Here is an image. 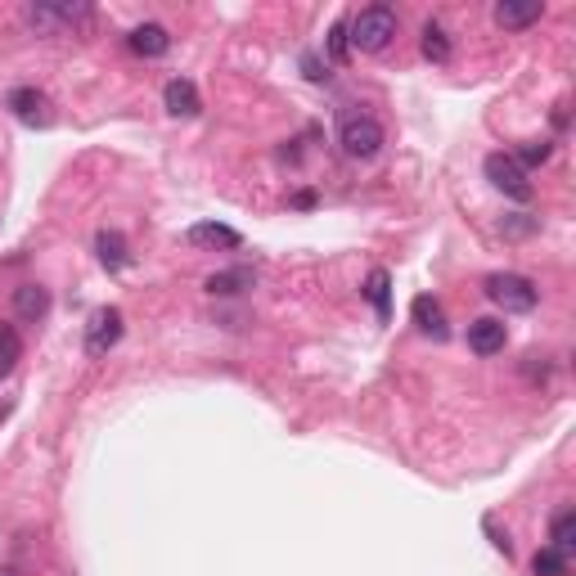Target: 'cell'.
Instances as JSON below:
<instances>
[{"mask_svg":"<svg viewBox=\"0 0 576 576\" xmlns=\"http://www.w3.org/2000/svg\"><path fill=\"white\" fill-rule=\"evenodd\" d=\"M45 311H50V293H45L41 284H23L14 288V315L18 320H45Z\"/></svg>","mask_w":576,"mask_h":576,"instance_id":"cell-14","label":"cell"},{"mask_svg":"<svg viewBox=\"0 0 576 576\" xmlns=\"http://www.w3.org/2000/svg\"><path fill=\"white\" fill-rule=\"evenodd\" d=\"M549 540H554L549 549H558V554H567V549L576 545V509H558L554 513V522H549Z\"/></svg>","mask_w":576,"mask_h":576,"instance_id":"cell-18","label":"cell"},{"mask_svg":"<svg viewBox=\"0 0 576 576\" xmlns=\"http://www.w3.org/2000/svg\"><path fill=\"white\" fill-rule=\"evenodd\" d=\"M387 293H392V275H387L383 266L369 270V279H365V297L374 302L378 320H387V315H392V302H387Z\"/></svg>","mask_w":576,"mask_h":576,"instance_id":"cell-17","label":"cell"},{"mask_svg":"<svg viewBox=\"0 0 576 576\" xmlns=\"http://www.w3.org/2000/svg\"><path fill=\"white\" fill-rule=\"evenodd\" d=\"M257 284V270L252 266H230V270H216V275L203 279V288L212 297H234V293H248Z\"/></svg>","mask_w":576,"mask_h":576,"instance_id":"cell-12","label":"cell"},{"mask_svg":"<svg viewBox=\"0 0 576 576\" xmlns=\"http://www.w3.org/2000/svg\"><path fill=\"white\" fill-rule=\"evenodd\" d=\"M396 9L392 5H369V9H360L356 18H347V45L351 50H365V54H378V50H387L392 45V36H396Z\"/></svg>","mask_w":576,"mask_h":576,"instance_id":"cell-1","label":"cell"},{"mask_svg":"<svg viewBox=\"0 0 576 576\" xmlns=\"http://www.w3.org/2000/svg\"><path fill=\"white\" fill-rule=\"evenodd\" d=\"M95 252H99V261H104L108 270H122L126 261H131V252H126V239L117 230H99L95 234Z\"/></svg>","mask_w":576,"mask_h":576,"instance_id":"cell-16","label":"cell"},{"mask_svg":"<svg viewBox=\"0 0 576 576\" xmlns=\"http://www.w3.org/2000/svg\"><path fill=\"white\" fill-rule=\"evenodd\" d=\"M5 108L18 117V122H27V126H45V122H50V117L41 113V108H45V95H41V90H32V86H14V90H9Z\"/></svg>","mask_w":576,"mask_h":576,"instance_id":"cell-11","label":"cell"},{"mask_svg":"<svg viewBox=\"0 0 576 576\" xmlns=\"http://www.w3.org/2000/svg\"><path fill=\"white\" fill-rule=\"evenodd\" d=\"M293 207H302V212H311V207H315V189H297V194H293Z\"/></svg>","mask_w":576,"mask_h":576,"instance_id":"cell-24","label":"cell"},{"mask_svg":"<svg viewBox=\"0 0 576 576\" xmlns=\"http://www.w3.org/2000/svg\"><path fill=\"white\" fill-rule=\"evenodd\" d=\"M0 576H18V572H14V567H0Z\"/></svg>","mask_w":576,"mask_h":576,"instance_id":"cell-25","label":"cell"},{"mask_svg":"<svg viewBox=\"0 0 576 576\" xmlns=\"http://www.w3.org/2000/svg\"><path fill=\"white\" fill-rule=\"evenodd\" d=\"M302 68H306V77H311V81H324V77H329V68H324V63L315 59V54H306Z\"/></svg>","mask_w":576,"mask_h":576,"instance_id":"cell-23","label":"cell"},{"mask_svg":"<svg viewBox=\"0 0 576 576\" xmlns=\"http://www.w3.org/2000/svg\"><path fill=\"white\" fill-rule=\"evenodd\" d=\"M185 243L189 248H239L243 234L230 230V225H216V221H198L185 230Z\"/></svg>","mask_w":576,"mask_h":576,"instance_id":"cell-10","label":"cell"},{"mask_svg":"<svg viewBox=\"0 0 576 576\" xmlns=\"http://www.w3.org/2000/svg\"><path fill=\"white\" fill-rule=\"evenodd\" d=\"M329 54H333L338 63L351 54V45H347V23H333V32H329Z\"/></svg>","mask_w":576,"mask_h":576,"instance_id":"cell-22","label":"cell"},{"mask_svg":"<svg viewBox=\"0 0 576 576\" xmlns=\"http://www.w3.org/2000/svg\"><path fill=\"white\" fill-rule=\"evenodd\" d=\"M509 158L518 162L522 171H531V167H545V162L554 158V144H549V140H531V144H522L518 153H509Z\"/></svg>","mask_w":576,"mask_h":576,"instance_id":"cell-19","label":"cell"},{"mask_svg":"<svg viewBox=\"0 0 576 576\" xmlns=\"http://www.w3.org/2000/svg\"><path fill=\"white\" fill-rule=\"evenodd\" d=\"M410 315H414V329H419L423 333V338H446V311H441V302H437V297H428V293H423V297H414V306H410Z\"/></svg>","mask_w":576,"mask_h":576,"instance_id":"cell-13","label":"cell"},{"mask_svg":"<svg viewBox=\"0 0 576 576\" xmlns=\"http://www.w3.org/2000/svg\"><path fill=\"white\" fill-rule=\"evenodd\" d=\"M338 144H342L347 158L365 162V158H374V153L383 149V126H378L369 113H347L338 122Z\"/></svg>","mask_w":576,"mask_h":576,"instance_id":"cell-3","label":"cell"},{"mask_svg":"<svg viewBox=\"0 0 576 576\" xmlns=\"http://www.w3.org/2000/svg\"><path fill=\"white\" fill-rule=\"evenodd\" d=\"M482 293H486V302L504 306L509 315L536 311V302H540V288L531 284L527 275H518V270H495V275H486L482 279Z\"/></svg>","mask_w":576,"mask_h":576,"instance_id":"cell-2","label":"cell"},{"mask_svg":"<svg viewBox=\"0 0 576 576\" xmlns=\"http://www.w3.org/2000/svg\"><path fill=\"white\" fill-rule=\"evenodd\" d=\"M491 14H495V23H500L504 32H522V27H531V23L545 18V5H540V0H500Z\"/></svg>","mask_w":576,"mask_h":576,"instance_id":"cell-8","label":"cell"},{"mask_svg":"<svg viewBox=\"0 0 576 576\" xmlns=\"http://www.w3.org/2000/svg\"><path fill=\"white\" fill-rule=\"evenodd\" d=\"M126 45H131V54H140V59H162V54L171 50V32L162 23H140V27H131Z\"/></svg>","mask_w":576,"mask_h":576,"instance_id":"cell-9","label":"cell"},{"mask_svg":"<svg viewBox=\"0 0 576 576\" xmlns=\"http://www.w3.org/2000/svg\"><path fill=\"white\" fill-rule=\"evenodd\" d=\"M504 342H509V329H504L500 320H491V315L468 324V351H473V356H500Z\"/></svg>","mask_w":576,"mask_h":576,"instance_id":"cell-7","label":"cell"},{"mask_svg":"<svg viewBox=\"0 0 576 576\" xmlns=\"http://www.w3.org/2000/svg\"><path fill=\"white\" fill-rule=\"evenodd\" d=\"M531 576H567V554H558V549H536V558H531Z\"/></svg>","mask_w":576,"mask_h":576,"instance_id":"cell-20","label":"cell"},{"mask_svg":"<svg viewBox=\"0 0 576 576\" xmlns=\"http://www.w3.org/2000/svg\"><path fill=\"white\" fill-rule=\"evenodd\" d=\"M482 171L504 198H513V203H531V180L509 153H491V158L482 162Z\"/></svg>","mask_w":576,"mask_h":576,"instance_id":"cell-4","label":"cell"},{"mask_svg":"<svg viewBox=\"0 0 576 576\" xmlns=\"http://www.w3.org/2000/svg\"><path fill=\"white\" fill-rule=\"evenodd\" d=\"M18 356H23V342H18V333L9 329V324H0V374H9V369L18 365Z\"/></svg>","mask_w":576,"mask_h":576,"instance_id":"cell-21","label":"cell"},{"mask_svg":"<svg viewBox=\"0 0 576 576\" xmlns=\"http://www.w3.org/2000/svg\"><path fill=\"white\" fill-rule=\"evenodd\" d=\"M122 311L117 306H99L86 324V356H108V351L122 342Z\"/></svg>","mask_w":576,"mask_h":576,"instance_id":"cell-5","label":"cell"},{"mask_svg":"<svg viewBox=\"0 0 576 576\" xmlns=\"http://www.w3.org/2000/svg\"><path fill=\"white\" fill-rule=\"evenodd\" d=\"M162 104H167L171 117H198L203 113V95H198V86L189 77H171L167 86H162Z\"/></svg>","mask_w":576,"mask_h":576,"instance_id":"cell-6","label":"cell"},{"mask_svg":"<svg viewBox=\"0 0 576 576\" xmlns=\"http://www.w3.org/2000/svg\"><path fill=\"white\" fill-rule=\"evenodd\" d=\"M419 50H423V59H432V63H450V54H455V45H450V32H446V27H441V23H423Z\"/></svg>","mask_w":576,"mask_h":576,"instance_id":"cell-15","label":"cell"}]
</instances>
